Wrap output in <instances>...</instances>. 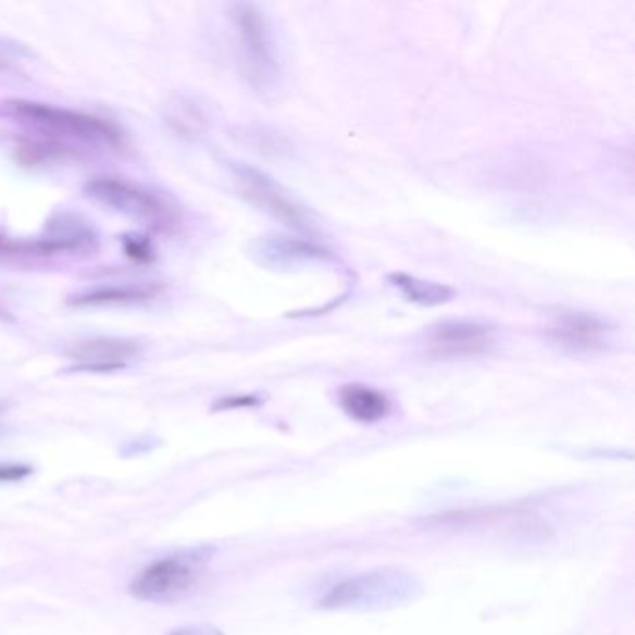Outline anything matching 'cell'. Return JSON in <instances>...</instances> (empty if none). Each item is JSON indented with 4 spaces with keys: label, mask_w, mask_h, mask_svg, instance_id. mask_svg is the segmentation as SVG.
I'll list each match as a JSON object with an SVG mask.
<instances>
[{
    "label": "cell",
    "mask_w": 635,
    "mask_h": 635,
    "mask_svg": "<svg viewBox=\"0 0 635 635\" xmlns=\"http://www.w3.org/2000/svg\"><path fill=\"white\" fill-rule=\"evenodd\" d=\"M253 404H260L258 397H229V399H222V401L216 402L214 410L239 409V407H253Z\"/></svg>",
    "instance_id": "5bb4252c"
},
{
    "label": "cell",
    "mask_w": 635,
    "mask_h": 635,
    "mask_svg": "<svg viewBox=\"0 0 635 635\" xmlns=\"http://www.w3.org/2000/svg\"><path fill=\"white\" fill-rule=\"evenodd\" d=\"M169 635H222V632L213 626H187V628L174 630Z\"/></svg>",
    "instance_id": "9a60e30c"
},
{
    "label": "cell",
    "mask_w": 635,
    "mask_h": 635,
    "mask_svg": "<svg viewBox=\"0 0 635 635\" xmlns=\"http://www.w3.org/2000/svg\"><path fill=\"white\" fill-rule=\"evenodd\" d=\"M30 474H33V468L26 464H10V462L0 464V483H15V481L25 480Z\"/></svg>",
    "instance_id": "4fadbf2b"
},
{
    "label": "cell",
    "mask_w": 635,
    "mask_h": 635,
    "mask_svg": "<svg viewBox=\"0 0 635 635\" xmlns=\"http://www.w3.org/2000/svg\"><path fill=\"white\" fill-rule=\"evenodd\" d=\"M146 299H150V291L144 287L107 286L80 292L77 297H73L72 304L90 308V306L130 304V302H140Z\"/></svg>",
    "instance_id": "7c38bea8"
},
{
    "label": "cell",
    "mask_w": 635,
    "mask_h": 635,
    "mask_svg": "<svg viewBox=\"0 0 635 635\" xmlns=\"http://www.w3.org/2000/svg\"><path fill=\"white\" fill-rule=\"evenodd\" d=\"M610 326L589 313H563L548 326V337L569 352H597L606 347Z\"/></svg>",
    "instance_id": "ba28073f"
},
{
    "label": "cell",
    "mask_w": 635,
    "mask_h": 635,
    "mask_svg": "<svg viewBox=\"0 0 635 635\" xmlns=\"http://www.w3.org/2000/svg\"><path fill=\"white\" fill-rule=\"evenodd\" d=\"M140 352H142L140 345L129 339L98 337V339H88V341H78L73 345L70 357L80 363L77 370L114 371L140 357Z\"/></svg>",
    "instance_id": "9c48e42d"
},
{
    "label": "cell",
    "mask_w": 635,
    "mask_h": 635,
    "mask_svg": "<svg viewBox=\"0 0 635 635\" xmlns=\"http://www.w3.org/2000/svg\"><path fill=\"white\" fill-rule=\"evenodd\" d=\"M86 195L103 208L135 219V221H159L166 208L159 196L148 188L138 187L116 177H98L86 185Z\"/></svg>",
    "instance_id": "5b68a950"
},
{
    "label": "cell",
    "mask_w": 635,
    "mask_h": 635,
    "mask_svg": "<svg viewBox=\"0 0 635 635\" xmlns=\"http://www.w3.org/2000/svg\"><path fill=\"white\" fill-rule=\"evenodd\" d=\"M235 33L239 43V59L248 83L258 91H265L276 80V59L273 39L260 8L253 4H235Z\"/></svg>",
    "instance_id": "3957f363"
},
{
    "label": "cell",
    "mask_w": 635,
    "mask_h": 635,
    "mask_svg": "<svg viewBox=\"0 0 635 635\" xmlns=\"http://www.w3.org/2000/svg\"><path fill=\"white\" fill-rule=\"evenodd\" d=\"M389 284L397 287L407 297V300L420 306H440L457 297L453 287L436 284V282H425L404 273H394L388 276Z\"/></svg>",
    "instance_id": "8fae6325"
},
{
    "label": "cell",
    "mask_w": 635,
    "mask_h": 635,
    "mask_svg": "<svg viewBox=\"0 0 635 635\" xmlns=\"http://www.w3.org/2000/svg\"><path fill=\"white\" fill-rule=\"evenodd\" d=\"M422 595V585L412 574L381 569L349 577L332 587L321 606L326 610L381 611L407 606Z\"/></svg>",
    "instance_id": "6da1fadb"
},
{
    "label": "cell",
    "mask_w": 635,
    "mask_h": 635,
    "mask_svg": "<svg viewBox=\"0 0 635 635\" xmlns=\"http://www.w3.org/2000/svg\"><path fill=\"white\" fill-rule=\"evenodd\" d=\"M8 109L13 116L20 117L26 124L36 125L39 129L59 133L65 137L80 138L88 142H120V133L114 125L101 117L88 116L83 112L59 109L52 104L34 103V101H12Z\"/></svg>",
    "instance_id": "277c9868"
},
{
    "label": "cell",
    "mask_w": 635,
    "mask_h": 635,
    "mask_svg": "<svg viewBox=\"0 0 635 635\" xmlns=\"http://www.w3.org/2000/svg\"><path fill=\"white\" fill-rule=\"evenodd\" d=\"M425 345L438 358L477 357L493 349L494 331L474 321H448L427 332Z\"/></svg>",
    "instance_id": "8992f818"
},
{
    "label": "cell",
    "mask_w": 635,
    "mask_h": 635,
    "mask_svg": "<svg viewBox=\"0 0 635 635\" xmlns=\"http://www.w3.org/2000/svg\"><path fill=\"white\" fill-rule=\"evenodd\" d=\"M235 175H237V182H239L242 192L253 203H258L260 208L273 213L279 221L287 222L289 226H306L304 211L271 177H266L258 170L248 169V166H237Z\"/></svg>",
    "instance_id": "52a82bcc"
},
{
    "label": "cell",
    "mask_w": 635,
    "mask_h": 635,
    "mask_svg": "<svg viewBox=\"0 0 635 635\" xmlns=\"http://www.w3.org/2000/svg\"><path fill=\"white\" fill-rule=\"evenodd\" d=\"M339 404L354 422L375 423L389 414L388 397L365 384H347L339 389Z\"/></svg>",
    "instance_id": "30bf717a"
},
{
    "label": "cell",
    "mask_w": 635,
    "mask_h": 635,
    "mask_svg": "<svg viewBox=\"0 0 635 635\" xmlns=\"http://www.w3.org/2000/svg\"><path fill=\"white\" fill-rule=\"evenodd\" d=\"M209 559V548L182 551L159 559L135 577L130 584V595L144 602L155 603H170L185 598L200 582Z\"/></svg>",
    "instance_id": "7a4b0ae2"
}]
</instances>
